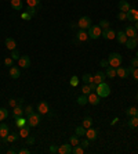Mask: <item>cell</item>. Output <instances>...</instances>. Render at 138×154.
Here are the masks:
<instances>
[{
    "label": "cell",
    "instance_id": "44",
    "mask_svg": "<svg viewBox=\"0 0 138 154\" xmlns=\"http://www.w3.org/2000/svg\"><path fill=\"white\" fill-rule=\"evenodd\" d=\"M33 113V107L32 106H26V107H25V110H23V114H25V115H31V114Z\"/></svg>",
    "mask_w": 138,
    "mask_h": 154
},
{
    "label": "cell",
    "instance_id": "18",
    "mask_svg": "<svg viewBox=\"0 0 138 154\" xmlns=\"http://www.w3.org/2000/svg\"><path fill=\"white\" fill-rule=\"evenodd\" d=\"M137 43H138V36L137 38H129V39H127V42H126L124 45H126V47H127V49L133 50V49H135Z\"/></svg>",
    "mask_w": 138,
    "mask_h": 154
},
{
    "label": "cell",
    "instance_id": "22",
    "mask_svg": "<svg viewBox=\"0 0 138 154\" xmlns=\"http://www.w3.org/2000/svg\"><path fill=\"white\" fill-rule=\"evenodd\" d=\"M29 131H31V127L29 125H25V127L19 128V137H23V139H26L28 136H29Z\"/></svg>",
    "mask_w": 138,
    "mask_h": 154
},
{
    "label": "cell",
    "instance_id": "57",
    "mask_svg": "<svg viewBox=\"0 0 138 154\" xmlns=\"http://www.w3.org/2000/svg\"><path fill=\"white\" fill-rule=\"evenodd\" d=\"M90 85V89H91V92H95V89H97V85L94 83V82H91V83H88Z\"/></svg>",
    "mask_w": 138,
    "mask_h": 154
},
{
    "label": "cell",
    "instance_id": "39",
    "mask_svg": "<svg viewBox=\"0 0 138 154\" xmlns=\"http://www.w3.org/2000/svg\"><path fill=\"white\" fill-rule=\"evenodd\" d=\"M82 92H83V95H90V93H91L90 85H88V83H84V85L82 86Z\"/></svg>",
    "mask_w": 138,
    "mask_h": 154
},
{
    "label": "cell",
    "instance_id": "3",
    "mask_svg": "<svg viewBox=\"0 0 138 154\" xmlns=\"http://www.w3.org/2000/svg\"><path fill=\"white\" fill-rule=\"evenodd\" d=\"M28 125L31 128H36L41 121V114L39 113H32L31 115H28Z\"/></svg>",
    "mask_w": 138,
    "mask_h": 154
},
{
    "label": "cell",
    "instance_id": "6",
    "mask_svg": "<svg viewBox=\"0 0 138 154\" xmlns=\"http://www.w3.org/2000/svg\"><path fill=\"white\" fill-rule=\"evenodd\" d=\"M101 36L106 40H112V39H115L116 38V32L113 29H110V28H106V29H102V33Z\"/></svg>",
    "mask_w": 138,
    "mask_h": 154
},
{
    "label": "cell",
    "instance_id": "38",
    "mask_svg": "<svg viewBox=\"0 0 138 154\" xmlns=\"http://www.w3.org/2000/svg\"><path fill=\"white\" fill-rule=\"evenodd\" d=\"M72 153H75V154H83V153H84V149H83L80 145L73 146V149H72Z\"/></svg>",
    "mask_w": 138,
    "mask_h": 154
},
{
    "label": "cell",
    "instance_id": "59",
    "mask_svg": "<svg viewBox=\"0 0 138 154\" xmlns=\"http://www.w3.org/2000/svg\"><path fill=\"white\" fill-rule=\"evenodd\" d=\"M134 28H135V29L138 31V21H135V25H134Z\"/></svg>",
    "mask_w": 138,
    "mask_h": 154
},
{
    "label": "cell",
    "instance_id": "5",
    "mask_svg": "<svg viewBox=\"0 0 138 154\" xmlns=\"http://www.w3.org/2000/svg\"><path fill=\"white\" fill-rule=\"evenodd\" d=\"M79 28L80 29H88V28L91 27V18L87 17V15H83L79 18V22H78Z\"/></svg>",
    "mask_w": 138,
    "mask_h": 154
},
{
    "label": "cell",
    "instance_id": "49",
    "mask_svg": "<svg viewBox=\"0 0 138 154\" xmlns=\"http://www.w3.org/2000/svg\"><path fill=\"white\" fill-rule=\"evenodd\" d=\"M80 146H82L83 149H87L88 146H90V140H88V139H84V140L80 142Z\"/></svg>",
    "mask_w": 138,
    "mask_h": 154
},
{
    "label": "cell",
    "instance_id": "62",
    "mask_svg": "<svg viewBox=\"0 0 138 154\" xmlns=\"http://www.w3.org/2000/svg\"><path fill=\"white\" fill-rule=\"evenodd\" d=\"M137 117H138V111H137Z\"/></svg>",
    "mask_w": 138,
    "mask_h": 154
},
{
    "label": "cell",
    "instance_id": "14",
    "mask_svg": "<svg viewBox=\"0 0 138 154\" xmlns=\"http://www.w3.org/2000/svg\"><path fill=\"white\" fill-rule=\"evenodd\" d=\"M127 20H129V21H131V22H135V21H138V10L130 9L129 11H127Z\"/></svg>",
    "mask_w": 138,
    "mask_h": 154
},
{
    "label": "cell",
    "instance_id": "2",
    "mask_svg": "<svg viewBox=\"0 0 138 154\" xmlns=\"http://www.w3.org/2000/svg\"><path fill=\"white\" fill-rule=\"evenodd\" d=\"M122 61H123V57L119 53H110L108 56V63H109L110 67H115V68L120 67L122 65Z\"/></svg>",
    "mask_w": 138,
    "mask_h": 154
},
{
    "label": "cell",
    "instance_id": "15",
    "mask_svg": "<svg viewBox=\"0 0 138 154\" xmlns=\"http://www.w3.org/2000/svg\"><path fill=\"white\" fill-rule=\"evenodd\" d=\"M129 69L127 68H124V67H117L116 68V77H119V78H127L129 77Z\"/></svg>",
    "mask_w": 138,
    "mask_h": 154
},
{
    "label": "cell",
    "instance_id": "20",
    "mask_svg": "<svg viewBox=\"0 0 138 154\" xmlns=\"http://www.w3.org/2000/svg\"><path fill=\"white\" fill-rule=\"evenodd\" d=\"M4 45H6V47H7L9 50H15V49H17V42L14 40L13 38H7L6 42H4Z\"/></svg>",
    "mask_w": 138,
    "mask_h": 154
},
{
    "label": "cell",
    "instance_id": "21",
    "mask_svg": "<svg viewBox=\"0 0 138 154\" xmlns=\"http://www.w3.org/2000/svg\"><path fill=\"white\" fill-rule=\"evenodd\" d=\"M19 75H21V71H19L18 67H10V77L13 78V79H18Z\"/></svg>",
    "mask_w": 138,
    "mask_h": 154
},
{
    "label": "cell",
    "instance_id": "8",
    "mask_svg": "<svg viewBox=\"0 0 138 154\" xmlns=\"http://www.w3.org/2000/svg\"><path fill=\"white\" fill-rule=\"evenodd\" d=\"M9 133H10L9 125L4 124V122H1V124H0V139H3V140H4L6 137L9 136Z\"/></svg>",
    "mask_w": 138,
    "mask_h": 154
},
{
    "label": "cell",
    "instance_id": "26",
    "mask_svg": "<svg viewBox=\"0 0 138 154\" xmlns=\"http://www.w3.org/2000/svg\"><path fill=\"white\" fill-rule=\"evenodd\" d=\"M127 125H129V128H131V129L137 128V127H138V117H137V115H134V117H130Z\"/></svg>",
    "mask_w": 138,
    "mask_h": 154
},
{
    "label": "cell",
    "instance_id": "48",
    "mask_svg": "<svg viewBox=\"0 0 138 154\" xmlns=\"http://www.w3.org/2000/svg\"><path fill=\"white\" fill-rule=\"evenodd\" d=\"M48 151H50L51 154H57V153H58V146H57V145H51L50 149H48Z\"/></svg>",
    "mask_w": 138,
    "mask_h": 154
},
{
    "label": "cell",
    "instance_id": "23",
    "mask_svg": "<svg viewBox=\"0 0 138 154\" xmlns=\"http://www.w3.org/2000/svg\"><path fill=\"white\" fill-rule=\"evenodd\" d=\"M130 9H131V7H130V3L127 1V0H120V1H119V10H120V11L127 13Z\"/></svg>",
    "mask_w": 138,
    "mask_h": 154
},
{
    "label": "cell",
    "instance_id": "33",
    "mask_svg": "<svg viewBox=\"0 0 138 154\" xmlns=\"http://www.w3.org/2000/svg\"><path fill=\"white\" fill-rule=\"evenodd\" d=\"M82 81L84 82V83H91V82L94 81V75H91V74H84L82 77Z\"/></svg>",
    "mask_w": 138,
    "mask_h": 154
},
{
    "label": "cell",
    "instance_id": "36",
    "mask_svg": "<svg viewBox=\"0 0 138 154\" xmlns=\"http://www.w3.org/2000/svg\"><path fill=\"white\" fill-rule=\"evenodd\" d=\"M10 57H11V59L14 60V61H18L19 57H21V54H19L18 50L15 49V50H11V56H10Z\"/></svg>",
    "mask_w": 138,
    "mask_h": 154
},
{
    "label": "cell",
    "instance_id": "31",
    "mask_svg": "<svg viewBox=\"0 0 138 154\" xmlns=\"http://www.w3.org/2000/svg\"><path fill=\"white\" fill-rule=\"evenodd\" d=\"M82 125H83L84 128H86V129L91 128V127H92V118H91V117H84V119H83Z\"/></svg>",
    "mask_w": 138,
    "mask_h": 154
},
{
    "label": "cell",
    "instance_id": "52",
    "mask_svg": "<svg viewBox=\"0 0 138 154\" xmlns=\"http://www.w3.org/2000/svg\"><path fill=\"white\" fill-rule=\"evenodd\" d=\"M9 104L14 108L15 106H18V100H15V99H10V100H9Z\"/></svg>",
    "mask_w": 138,
    "mask_h": 154
},
{
    "label": "cell",
    "instance_id": "32",
    "mask_svg": "<svg viewBox=\"0 0 138 154\" xmlns=\"http://www.w3.org/2000/svg\"><path fill=\"white\" fill-rule=\"evenodd\" d=\"M69 143L72 146H78V145H80V140H79V136L75 133V135H72L70 137H69Z\"/></svg>",
    "mask_w": 138,
    "mask_h": 154
},
{
    "label": "cell",
    "instance_id": "60",
    "mask_svg": "<svg viewBox=\"0 0 138 154\" xmlns=\"http://www.w3.org/2000/svg\"><path fill=\"white\" fill-rule=\"evenodd\" d=\"M137 101H138V93H137Z\"/></svg>",
    "mask_w": 138,
    "mask_h": 154
},
{
    "label": "cell",
    "instance_id": "45",
    "mask_svg": "<svg viewBox=\"0 0 138 154\" xmlns=\"http://www.w3.org/2000/svg\"><path fill=\"white\" fill-rule=\"evenodd\" d=\"M21 18H22V20H26V21H29V20H32L33 17H32V15H31L29 13H28V11H23V13L21 14Z\"/></svg>",
    "mask_w": 138,
    "mask_h": 154
},
{
    "label": "cell",
    "instance_id": "54",
    "mask_svg": "<svg viewBox=\"0 0 138 154\" xmlns=\"http://www.w3.org/2000/svg\"><path fill=\"white\" fill-rule=\"evenodd\" d=\"M100 65H101V67H109V63H108V60H101V61H100Z\"/></svg>",
    "mask_w": 138,
    "mask_h": 154
},
{
    "label": "cell",
    "instance_id": "55",
    "mask_svg": "<svg viewBox=\"0 0 138 154\" xmlns=\"http://www.w3.org/2000/svg\"><path fill=\"white\" fill-rule=\"evenodd\" d=\"M18 153L19 154H31V150L29 149H21V150H18Z\"/></svg>",
    "mask_w": 138,
    "mask_h": 154
},
{
    "label": "cell",
    "instance_id": "34",
    "mask_svg": "<svg viewBox=\"0 0 138 154\" xmlns=\"http://www.w3.org/2000/svg\"><path fill=\"white\" fill-rule=\"evenodd\" d=\"M86 131H87V129L83 127V125H80V127H78L76 129H75V133H76L78 136H86Z\"/></svg>",
    "mask_w": 138,
    "mask_h": 154
},
{
    "label": "cell",
    "instance_id": "13",
    "mask_svg": "<svg viewBox=\"0 0 138 154\" xmlns=\"http://www.w3.org/2000/svg\"><path fill=\"white\" fill-rule=\"evenodd\" d=\"M50 111V107H48V104H47L46 101H40L39 104H37V113L39 114H47Z\"/></svg>",
    "mask_w": 138,
    "mask_h": 154
},
{
    "label": "cell",
    "instance_id": "30",
    "mask_svg": "<svg viewBox=\"0 0 138 154\" xmlns=\"http://www.w3.org/2000/svg\"><path fill=\"white\" fill-rule=\"evenodd\" d=\"M78 104L79 106H86L88 103V97H87V95H82V96H79L78 97Z\"/></svg>",
    "mask_w": 138,
    "mask_h": 154
},
{
    "label": "cell",
    "instance_id": "27",
    "mask_svg": "<svg viewBox=\"0 0 138 154\" xmlns=\"http://www.w3.org/2000/svg\"><path fill=\"white\" fill-rule=\"evenodd\" d=\"M28 124V119L26 118H23V117H17L15 118V125L18 128H22V127H25Z\"/></svg>",
    "mask_w": 138,
    "mask_h": 154
},
{
    "label": "cell",
    "instance_id": "35",
    "mask_svg": "<svg viewBox=\"0 0 138 154\" xmlns=\"http://www.w3.org/2000/svg\"><path fill=\"white\" fill-rule=\"evenodd\" d=\"M137 111L138 110L135 107H129V108L126 110V114L129 115V117H134V115H137Z\"/></svg>",
    "mask_w": 138,
    "mask_h": 154
},
{
    "label": "cell",
    "instance_id": "12",
    "mask_svg": "<svg viewBox=\"0 0 138 154\" xmlns=\"http://www.w3.org/2000/svg\"><path fill=\"white\" fill-rule=\"evenodd\" d=\"M105 78H106V74L102 72V71H98V72L94 75V83L95 85H100V83H102V82H105Z\"/></svg>",
    "mask_w": 138,
    "mask_h": 154
},
{
    "label": "cell",
    "instance_id": "9",
    "mask_svg": "<svg viewBox=\"0 0 138 154\" xmlns=\"http://www.w3.org/2000/svg\"><path fill=\"white\" fill-rule=\"evenodd\" d=\"M88 97V103L91 106H97V104H100V101H101V97L97 95V93H94V92H91L90 95H87Z\"/></svg>",
    "mask_w": 138,
    "mask_h": 154
},
{
    "label": "cell",
    "instance_id": "7",
    "mask_svg": "<svg viewBox=\"0 0 138 154\" xmlns=\"http://www.w3.org/2000/svg\"><path fill=\"white\" fill-rule=\"evenodd\" d=\"M18 65L21 68H29L31 67V59H29V56H21L18 60Z\"/></svg>",
    "mask_w": 138,
    "mask_h": 154
},
{
    "label": "cell",
    "instance_id": "16",
    "mask_svg": "<svg viewBox=\"0 0 138 154\" xmlns=\"http://www.w3.org/2000/svg\"><path fill=\"white\" fill-rule=\"evenodd\" d=\"M116 39H117V42H119L120 45H124L129 38H127V35H126L124 31H119V32H116Z\"/></svg>",
    "mask_w": 138,
    "mask_h": 154
},
{
    "label": "cell",
    "instance_id": "17",
    "mask_svg": "<svg viewBox=\"0 0 138 154\" xmlns=\"http://www.w3.org/2000/svg\"><path fill=\"white\" fill-rule=\"evenodd\" d=\"M126 35H127V38H137V29L133 27V25H127L126 27Z\"/></svg>",
    "mask_w": 138,
    "mask_h": 154
},
{
    "label": "cell",
    "instance_id": "28",
    "mask_svg": "<svg viewBox=\"0 0 138 154\" xmlns=\"http://www.w3.org/2000/svg\"><path fill=\"white\" fill-rule=\"evenodd\" d=\"M105 74H106V78H115L116 77V68L115 67H106V71H105Z\"/></svg>",
    "mask_w": 138,
    "mask_h": 154
},
{
    "label": "cell",
    "instance_id": "50",
    "mask_svg": "<svg viewBox=\"0 0 138 154\" xmlns=\"http://www.w3.org/2000/svg\"><path fill=\"white\" fill-rule=\"evenodd\" d=\"M131 75H133V78L135 81H138V68H133L131 69Z\"/></svg>",
    "mask_w": 138,
    "mask_h": 154
},
{
    "label": "cell",
    "instance_id": "4",
    "mask_svg": "<svg viewBox=\"0 0 138 154\" xmlns=\"http://www.w3.org/2000/svg\"><path fill=\"white\" fill-rule=\"evenodd\" d=\"M88 38H91V39H98V38H101V33H102V28L100 25H91V27L88 28Z\"/></svg>",
    "mask_w": 138,
    "mask_h": 154
},
{
    "label": "cell",
    "instance_id": "42",
    "mask_svg": "<svg viewBox=\"0 0 138 154\" xmlns=\"http://www.w3.org/2000/svg\"><path fill=\"white\" fill-rule=\"evenodd\" d=\"M109 24H110V22L108 21V20H101L98 25H100V27H101L102 29H106V28H109Z\"/></svg>",
    "mask_w": 138,
    "mask_h": 154
},
{
    "label": "cell",
    "instance_id": "41",
    "mask_svg": "<svg viewBox=\"0 0 138 154\" xmlns=\"http://www.w3.org/2000/svg\"><path fill=\"white\" fill-rule=\"evenodd\" d=\"M26 4L31 7H37L40 4V0H26Z\"/></svg>",
    "mask_w": 138,
    "mask_h": 154
},
{
    "label": "cell",
    "instance_id": "56",
    "mask_svg": "<svg viewBox=\"0 0 138 154\" xmlns=\"http://www.w3.org/2000/svg\"><path fill=\"white\" fill-rule=\"evenodd\" d=\"M7 153H9V154H15V153H18V150L15 149V147H11V149L7 150Z\"/></svg>",
    "mask_w": 138,
    "mask_h": 154
},
{
    "label": "cell",
    "instance_id": "51",
    "mask_svg": "<svg viewBox=\"0 0 138 154\" xmlns=\"http://www.w3.org/2000/svg\"><path fill=\"white\" fill-rule=\"evenodd\" d=\"M35 142H36V139H35L33 136H28L26 137V145H33Z\"/></svg>",
    "mask_w": 138,
    "mask_h": 154
},
{
    "label": "cell",
    "instance_id": "37",
    "mask_svg": "<svg viewBox=\"0 0 138 154\" xmlns=\"http://www.w3.org/2000/svg\"><path fill=\"white\" fill-rule=\"evenodd\" d=\"M7 117H9V111H7L6 108H0V122L4 121Z\"/></svg>",
    "mask_w": 138,
    "mask_h": 154
},
{
    "label": "cell",
    "instance_id": "47",
    "mask_svg": "<svg viewBox=\"0 0 138 154\" xmlns=\"http://www.w3.org/2000/svg\"><path fill=\"white\" fill-rule=\"evenodd\" d=\"M4 65H7V67H13V65H14V60L11 59V57L4 59Z\"/></svg>",
    "mask_w": 138,
    "mask_h": 154
},
{
    "label": "cell",
    "instance_id": "40",
    "mask_svg": "<svg viewBox=\"0 0 138 154\" xmlns=\"http://www.w3.org/2000/svg\"><path fill=\"white\" fill-rule=\"evenodd\" d=\"M69 83H70V86H78V85H79V77H78V75H73V77L70 78Z\"/></svg>",
    "mask_w": 138,
    "mask_h": 154
},
{
    "label": "cell",
    "instance_id": "43",
    "mask_svg": "<svg viewBox=\"0 0 138 154\" xmlns=\"http://www.w3.org/2000/svg\"><path fill=\"white\" fill-rule=\"evenodd\" d=\"M25 11H28V13L31 14V15H32V17H35V15H36V7H31V6H28V9L25 10Z\"/></svg>",
    "mask_w": 138,
    "mask_h": 154
},
{
    "label": "cell",
    "instance_id": "58",
    "mask_svg": "<svg viewBox=\"0 0 138 154\" xmlns=\"http://www.w3.org/2000/svg\"><path fill=\"white\" fill-rule=\"evenodd\" d=\"M22 103H23V99H18V104L22 106Z\"/></svg>",
    "mask_w": 138,
    "mask_h": 154
},
{
    "label": "cell",
    "instance_id": "25",
    "mask_svg": "<svg viewBox=\"0 0 138 154\" xmlns=\"http://www.w3.org/2000/svg\"><path fill=\"white\" fill-rule=\"evenodd\" d=\"M13 115L14 118H17V117H22L23 115V108H22V106L18 104V106H15L13 110Z\"/></svg>",
    "mask_w": 138,
    "mask_h": 154
},
{
    "label": "cell",
    "instance_id": "24",
    "mask_svg": "<svg viewBox=\"0 0 138 154\" xmlns=\"http://www.w3.org/2000/svg\"><path fill=\"white\" fill-rule=\"evenodd\" d=\"M11 7L17 11H21L23 9V3L22 0H11Z\"/></svg>",
    "mask_w": 138,
    "mask_h": 154
},
{
    "label": "cell",
    "instance_id": "29",
    "mask_svg": "<svg viewBox=\"0 0 138 154\" xmlns=\"http://www.w3.org/2000/svg\"><path fill=\"white\" fill-rule=\"evenodd\" d=\"M18 137H19V133H9V136L4 139V142H7V143H13V142H15Z\"/></svg>",
    "mask_w": 138,
    "mask_h": 154
},
{
    "label": "cell",
    "instance_id": "46",
    "mask_svg": "<svg viewBox=\"0 0 138 154\" xmlns=\"http://www.w3.org/2000/svg\"><path fill=\"white\" fill-rule=\"evenodd\" d=\"M117 20H120V21L127 20V13H124V11H119V14H117Z\"/></svg>",
    "mask_w": 138,
    "mask_h": 154
},
{
    "label": "cell",
    "instance_id": "53",
    "mask_svg": "<svg viewBox=\"0 0 138 154\" xmlns=\"http://www.w3.org/2000/svg\"><path fill=\"white\" fill-rule=\"evenodd\" d=\"M131 67H134V68L138 67V57H134V59L131 60Z\"/></svg>",
    "mask_w": 138,
    "mask_h": 154
},
{
    "label": "cell",
    "instance_id": "11",
    "mask_svg": "<svg viewBox=\"0 0 138 154\" xmlns=\"http://www.w3.org/2000/svg\"><path fill=\"white\" fill-rule=\"evenodd\" d=\"M97 136H98V131H97V129H94L92 127L88 128L87 131H86V137H87L90 142H91V140H95Z\"/></svg>",
    "mask_w": 138,
    "mask_h": 154
},
{
    "label": "cell",
    "instance_id": "1",
    "mask_svg": "<svg viewBox=\"0 0 138 154\" xmlns=\"http://www.w3.org/2000/svg\"><path fill=\"white\" fill-rule=\"evenodd\" d=\"M95 93L100 97H108V96L110 95V86L106 83V82H102V83H100V85H97V89H95Z\"/></svg>",
    "mask_w": 138,
    "mask_h": 154
},
{
    "label": "cell",
    "instance_id": "19",
    "mask_svg": "<svg viewBox=\"0 0 138 154\" xmlns=\"http://www.w3.org/2000/svg\"><path fill=\"white\" fill-rule=\"evenodd\" d=\"M76 39L80 42H86L88 40V33L86 32V29H80V31L76 33Z\"/></svg>",
    "mask_w": 138,
    "mask_h": 154
},
{
    "label": "cell",
    "instance_id": "10",
    "mask_svg": "<svg viewBox=\"0 0 138 154\" xmlns=\"http://www.w3.org/2000/svg\"><path fill=\"white\" fill-rule=\"evenodd\" d=\"M58 153L60 154H70L72 153V145L70 143H64L58 147Z\"/></svg>",
    "mask_w": 138,
    "mask_h": 154
},
{
    "label": "cell",
    "instance_id": "61",
    "mask_svg": "<svg viewBox=\"0 0 138 154\" xmlns=\"http://www.w3.org/2000/svg\"><path fill=\"white\" fill-rule=\"evenodd\" d=\"M0 145H1V139H0Z\"/></svg>",
    "mask_w": 138,
    "mask_h": 154
}]
</instances>
